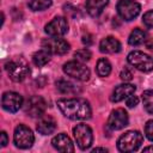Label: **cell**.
<instances>
[{"label":"cell","mask_w":153,"mask_h":153,"mask_svg":"<svg viewBox=\"0 0 153 153\" xmlns=\"http://www.w3.org/2000/svg\"><path fill=\"white\" fill-rule=\"evenodd\" d=\"M131 78H133V74H131V72H130L128 68H124V69L121 72V79H122L123 81H130Z\"/></svg>","instance_id":"obj_29"},{"label":"cell","mask_w":153,"mask_h":153,"mask_svg":"<svg viewBox=\"0 0 153 153\" xmlns=\"http://www.w3.org/2000/svg\"><path fill=\"white\" fill-rule=\"evenodd\" d=\"M47 109V103L41 96H32L27 99L24 110L30 117H41L44 115Z\"/></svg>","instance_id":"obj_9"},{"label":"cell","mask_w":153,"mask_h":153,"mask_svg":"<svg viewBox=\"0 0 153 153\" xmlns=\"http://www.w3.org/2000/svg\"><path fill=\"white\" fill-rule=\"evenodd\" d=\"M44 31L50 37L63 36L68 31V22H67V19L65 17H55L51 22H49L45 25Z\"/></svg>","instance_id":"obj_10"},{"label":"cell","mask_w":153,"mask_h":153,"mask_svg":"<svg viewBox=\"0 0 153 153\" xmlns=\"http://www.w3.org/2000/svg\"><path fill=\"white\" fill-rule=\"evenodd\" d=\"M142 134L137 130H129L120 136L117 140V148L121 152L128 153L136 151L142 143Z\"/></svg>","instance_id":"obj_2"},{"label":"cell","mask_w":153,"mask_h":153,"mask_svg":"<svg viewBox=\"0 0 153 153\" xmlns=\"http://www.w3.org/2000/svg\"><path fill=\"white\" fill-rule=\"evenodd\" d=\"M140 11H141L140 4L136 1H133V0H120L117 4L118 16L127 22L136 18L139 16Z\"/></svg>","instance_id":"obj_8"},{"label":"cell","mask_w":153,"mask_h":153,"mask_svg":"<svg viewBox=\"0 0 153 153\" xmlns=\"http://www.w3.org/2000/svg\"><path fill=\"white\" fill-rule=\"evenodd\" d=\"M56 87H57V90H59L61 93H63V94L76 92V87H75L72 82L66 81V80H59V81H56Z\"/></svg>","instance_id":"obj_24"},{"label":"cell","mask_w":153,"mask_h":153,"mask_svg":"<svg viewBox=\"0 0 153 153\" xmlns=\"http://www.w3.org/2000/svg\"><path fill=\"white\" fill-rule=\"evenodd\" d=\"M1 105L8 112H17L23 105V97L17 92H5L1 98Z\"/></svg>","instance_id":"obj_13"},{"label":"cell","mask_w":153,"mask_h":153,"mask_svg":"<svg viewBox=\"0 0 153 153\" xmlns=\"http://www.w3.org/2000/svg\"><path fill=\"white\" fill-rule=\"evenodd\" d=\"M128 122H129V117L127 111L124 109L118 108L111 111L108 120V127L111 130H120L126 126H128Z\"/></svg>","instance_id":"obj_12"},{"label":"cell","mask_w":153,"mask_h":153,"mask_svg":"<svg viewBox=\"0 0 153 153\" xmlns=\"http://www.w3.org/2000/svg\"><path fill=\"white\" fill-rule=\"evenodd\" d=\"M13 141L18 148L26 149V148H30L32 146V143L35 141V136H33L32 130L29 127H26L24 124H19L14 129Z\"/></svg>","instance_id":"obj_4"},{"label":"cell","mask_w":153,"mask_h":153,"mask_svg":"<svg viewBox=\"0 0 153 153\" xmlns=\"http://www.w3.org/2000/svg\"><path fill=\"white\" fill-rule=\"evenodd\" d=\"M127 106L128 108H135L136 105H137V103H139V98L136 97V96H129L128 98H127Z\"/></svg>","instance_id":"obj_28"},{"label":"cell","mask_w":153,"mask_h":153,"mask_svg":"<svg viewBox=\"0 0 153 153\" xmlns=\"http://www.w3.org/2000/svg\"><path fill=\"white\" fill-rule=\"evenodd\" d=\"M42 47L50 54H55V55H63L69 50V43L59 37H51L44 39L42 42Z\"/></svg>","instance_id":"obj_11"},{"label":"cell","mask_w":153,"mask_h":153,"mask_svg":"<svg viewBox=\"0 0 153 153\" xmlns=\"http://www.w3.org/2000/svg\"><path fill=\"white\" fill-rule=\"evenodd\" d=\"M142 102L146 111L153 115V90H146L142 93Z\"/></svg>","instance_id":"obj_23"},{"label":"cell","mask_w":153,"mask_h":153,"mask_svg":"<svg viewBox=\"0 0 153 153\" xmlns=\"http://www.w3.org/2000/svg\"><path fill=\"white\" fill-rule=\"evenodd\" d=\"M36 129L42 135H49V134H51V133L55 131V129H56V122H55V120L51 116L43 115V116L39 117L38 122H37V126H36Z\"/></svg>","instance_id":"obj_16"},{"label":"cell","mask_w":153,"mask_h":153,"mask_svg":"<svg viewBox=\"0 0 153 153\" xmlns=\"http://www.w3.org/2000/svg\"><path fill=\"white\" fill-rule=\"evenodd\" d=\"M145 37H146V32L141 29H134L130 35H129V38H128V43L130 45H139L141 44L143 41H145Z\"/></svg>","instance_id":"obj_20"},{"label":"cell","mask_w":153,"mask_h":153,"mask_svg":"<svg viewBox=\"0 0 153 153\" xmlns=\"http://www.w3.org/2000/svg\"><path fill=\"white\" fill-rule=\"evenodd\" d=\"M51 145L59 152H63V153L74 152V146H73L72 140L63 133L57 134L56 136H54L53 140H51Z\"/></svg>","instance_id":"obj_15"},{"label":"cell","mask_w":153,"mask_h":153,"mask_svg":"<svg viewBox=\"0 0 153 153\" xmlns=\"http://www.w3.org/2000/svg\"><path fill=\"white\" fill-rule=\"evenodd\" d=\"M29 7L32 11H43L51 6V0H29Z\"/></svg>","instance_id":"obj_22"},{"label":"cell","mask_w":153,"mask_h":153,"mask_svg":"<svg viewBox=\"0 0 153 153\" xmlns=\"http://www.w3.org/2000/svg\"><path fill=\"white\" fill-rule=\"evenodd\" d=\"M6 71H7L8 76L16 82H20V81L25 80L30 74V69H29L27 65L20 60L8 62L6 65Z\"/></svg>","instance_id":"obj_7"},{"label":"cell","mask_w":153,"mask_h":153,"mask_svg":"<svg viewBox=\"0 0 153 153\" xmlns=\"http://www.w3.org/2000/svg\"><path fill=\"white\" fill-rule=\"evenodd\" d=\"M96 71H97V74L102 78L104 76H108L111 72V65L109 62V60L106 59H99L98 62H97V67H96Z\"/></svg>","instance_id":"obj_21"},{"label":"cell","mask_w":153,"mask_h":153,"mask_svg":"<svg viewBox=\"0 0 153 153\" xmlns=\"http://www.w3.org/2000/svg\"><path fill=\"white\" fill-rule=\"evenodd\" d=\"M108 2L109 0H86V10L91 17H98Z\"/></svg>","instance_id":"obj_18"},{"label":"cell","mask_w":153,"mask_h":153,"mask_svg":"<svg viewBox=\"0 0 153 153\" xmlns=\"http://www.w3.org/2000/svg\"><path fill=\"white\" fill-rule=\"evenodd\" d=\"M81 41H82V43H84V44H86V45H91V44H92V42H93V39H92V36H91V35H84Z\"/></svg>","instance_id":"obj_31"},{"label":"cell","mask_w":153,"mask_h":153,"mask_svg":"<svg viewBox=\"0 0 153 153\" xmlns=\"http://www.w3.org/2000/svg\"><path fill=\"white\" fill-rule=\"evenodd\" d=\"M99 50L105 54H115L121 50V43L115 37H105L99 43Z\"/></svg>","instance_id":"obj_17"},{"label":"cell","mask_w":153,"mask_h":153,"mask_svg":"<svg viewBox=\"0 0 153 153\" xmlns=\"http://www.w3.org/2000/svg\"><path fill=\"white\" fill-rule=\"evenodd\" d=\"M0 143H1V147H5L8 143V137L5 131H1V134H0Z\"/></svg>","instance_id":"obj_30"},{"label":"cell","mask_w":153,"mask_h":153,"mask_svg":"<svg viewBox=\"0 0 153 153\" xmlns=\"http://www.w3.org/2000/svg\"><path fill=\"white\" fill-rule=\"evenodd\" d=\"M142 22H143V24H145L147 27L153 29V10H152V11H148V12H146V13L143 14Z\"/></svg>","instance_id":"obj_26"},{"label":"cell","mask_w":153,"mask_h":153,"mask_svg":"<svg viewBox=\"0 0 153 153\" xmlns=\"http://www.w3.org/2000/svg\"><path fill=\"white\" fill-rule=\"evenodd\" d=\"M73 134H74V139L78 143V146L81 149H87L91 147L92 142H93V134L91 128L85 124V123H80L76 124L73 128Z\"/></svg>","instance_id":"obj_5"},{"label":"cell","mask_w":153,"mask_h":153,"mask_svg":"<svg viewBox=\"0 0 153 153\" xmlns=\"http://www.w3.org/2000/svg\"><path fill=\"white\" fill-rule=\"evenodd\" d=\"M32 61L37 67H42L45 66L49 61H50V53L47 51L45 49L43 50H38L32 55Z\"/></svg>","instance_id":"obj_19"},{"label":"cell","mask_w":153,"mask_h":153,"mask_svg":"<svg viewBox=\"0 0 153 153\" xmlns=\"http://www.w3.org/2000/svg\"><path fill=\"white\" fill-rule=\"evenodd\" d=\"M74 57L79 62H86V61H88L91 59V51L88 49H86V48L85 49H79V50L75 51Z\"/></svg>","instance_id":"obj_25"},{"label":"cell","mask_w":153,"mask_h":153,"mask_svg":"<svg viewBox=\"0 0 153 153\" xmlns=\"http://www.w3.org/2000/svg\"><path fill=\"white\" fill-rule=\"evenodd\" d=\"M61 112L71 120H87L91 117V106L82 98H63L57 100Z\"/></svg>","instance_id":"obj_1"},{"label":"cell","mask_w":153,"mask_h":153,"mask_svg":"<svg viewBox=\"0 0 153 153\" xmlns=\"http://www.w3.org/2000/svg\"><path fill=\"white\" fill-rule=\"evenodd\" d=\"M63 72L73 79L86 81L90 79V69L79 61H69L63 65Z\"/></svg>","instance_id":"obj_6"},{"label":"cell","mask_w":153,"mask_h":153,"mask_svg":"<svg viewBox=\"0 0 153 153\" xmlns=\"http://www.w3.org/2000/svg\"><path fill=\"white\" fill-rule=\"evenodd\" d=\"M127 60L133 67H135L140 72L153 71V57L142 53V51L134 50V51L129 53Z\"/></svg>","instance_id":"obj_3"},{"label":"cell","mask_w":153,"mask_h":153,"mask_svg":"<svg viewBox=\"0 0 153 153\" xmlns=\"http://www.w3.org/2000/svg\"><path fill=\"white\" fill-rule=\"evenodd\" d=\"M92 152L93 153H96V152H108V149L106 148H93Z\"/></svg>","instance_id":"obj_32"},{"label":"cell","mask_w":153,"mask_h":153,"mask_svg":"<svg viewBox=\"0 0 153 153\" xmlns=\"http://www.w3.org/2000/svg\"><path fill=\"white\" fill-rule=\"evenodd\" d=\"M143 152H153V146H148L143 148Z\"/></svg>","instance_id":"obj_33"},{"label":"cell","mask_w":153,"mask_h":153,"mask_svg":"<svg viewBox=\"0 0 153 153\" xmlns=\"http://www.w3.org/2000/svg\"><path fill=\"white\" fill-rule=\"evenodd\" d=\"M135 90H136V87L131 84H121V85H118L114 88L110 99H111V102L118 103V102L128 98L129 96L134 94Z\"/></svg>","instance_id":"obj_14"},{"label":"cell","mask_w":153,"mask_h":153,"mask_svg":"<svg viewBox=\"0 0 153 153\" xmlns=\"http://www.w3.org/2000/svg\"><path fill=\"white\" fill-rule=\"evenodd\" d=\"M145 134L149 141H153V120H149L145 126Z\"/></svg>","instance_id":"obj_27"}]
</instances>
